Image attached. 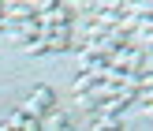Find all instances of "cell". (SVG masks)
Instances as JSON below:
<instances>
[{"instance_id": "7", "label": "cell", "mask_w": 153, "mask_h": 131, "mask_svg": "<svg viewBox=\"0 0 153 131\" xmlns=\"http://www.w3.org/2000/svg\"><path fill=\"white\" fill-rule=\"evenodd\" d=\"M75 105H79V109H86V112H97V105H101V101H97V94L90 90V94H79V97H75Z\"/></svg>"}, {"instance_id": "11", "label": "cell", "mask_w": 153, "mask_h": 131, "mask_svg": "<svg viewBox=\"0 0 153 131\" xmlns=\"http://www.w3.org/2000/svg\"><path fill=\"white\" fill-rule=\"evenodd\" d=\"M4 26H7V22H4V15H0V34H4Z\"/></svg>"}, {"instance_id": "8", "label": "cell", "mask_w": 153, "mask_h": 131, "mask_svg": "<svg viewBox=\"0 0 153 131\" xmlns=\"http://www.w3.org/2000/svg\"><path fill=\"white\" fill-rule=\"evenodd\" d=\"M134 101L142 105V112H149V105H153V86H138V94H134Z\"/></svg>"}, {"instance_id": "9", "label": "cell", "mask_w": 153, "mask_h": 131, "mask_svg": "<svg viewBox=\"0 0 153 131\" xmlns=\"http://www.w3.org/2000/svg\"><path fill=\"white\" fill-rule=\"evenodd\" d=\"M22 120H26V112H22V109H15L11 116L4 120V127H7V131H19V127H22Z\"/></svg>"}, {"instance_id": "3", "label": "cell", "mask_w": 153, "mask_h": 131, "mask_svg": "<svg viewBox=\"0 0 153 131\" xmlns=\"http://www.w3.org/2000/svg\"><path fill=\"white\" fill-rule=\"evenodd\" d=\"M4 37L11 45H22V49H26L30 41H37V37H41V22L37 19H26V22H7L4 26Z\"/></svg>"}, {"instance_id": "2", "label": "cell", "mask_w": 153, "mask_h": 131, "mask_svg": "<svg viewBox=\"0 0 153 131\" xmlns=\"http://www.w3.org/2000/svg\"><path fill=\"white\" fill-rule=\"evenodd\" d=\"M79 19V7L75 4H67V0H56L52 4V11L49 15H41V30H71V22Z\"/></svg>"}, {"instance_id": "4", "label": "cell", "mask_w": 153, "mask_h": 131, "mask_svg": "<svg viewBox=\"0 0 153 131\" xmlns=\"http://www.w3.org/2000/svg\"><path fill=\"white\" fill-rule=\"evenodd\" d=\"M64 127H71V120H67V112H60V109L45 112V120H41V131H64Z\"/></svg>"}, {"instance_id": "13", "label": "cell", "mask_w": 153, "mask_h": 131, "mask_svg": "<svg viewBox=\"0 0 153 131\" xmlns=\"http://www.w3.org/2000/svg\"><path fill=\"white\" fill-rule=\"evenodd\" d=\"M64 131H75V127H64Z\"/></svg>"}, {"instance_id": "6", "label": "cell", "mask_w": 153, "mask_h": 131, "mask_svg": "<svg viewBox=\"0 0 153 131\" xmlns=\"http://www.w3.org/2000/svg\"><path fill=\"white\" fill-rule=\"evenodd\" d=\"M90 131H123V124H120V116H105V112H97V120L90 124Z\"/></svg>"}, {"instance_id": "12", "label": "cell", "mask_w": 153, "mask_h": 131, "mask_svg": "<svg viewBox=\"0 0 153 131\" xmlns=\"http://www.w3.org/2000/svg\"><path fill=\"white\" fill-rule=\"evenodd\" d=\"M0 131H7V127H4V124H0Z\"/></svg>"}, {"instance_id": "5", "label": "cell", "mask_w": 153, "mask_h": 131, "mask_svg": "<svg viewBox=\"0 0 153 131\" xmlns=\"http://www.w3.org/2000/svg\"><path fill=\"white\" fill-rule=\"evenodd\" d=\"M94 86H97V75H94V71H79V79L71 82V94H75V97H79V94H90Z\"/></svg>"}, {"instance_id": "1", "label": "cell", "mask_w": 153, "mask_h": 131, "mask_svg": "<svg viewBox=\"0 0 153 131\" xmlns=\"http://www.w3.org/2000/svg\"><path fill=\"white\" fill-rule=\"evenodd\" d=\"M19 109L26 112V116L41 120L45 112H52V109H56V94H52L49 86H34V90H30V94H26V101L19 105Z\"/></svg>"}, {"instance_id": "10", "label": "cell", "mask_w": 153, "mask_h": 131, "mask_svg": "<svg viewBox=\"0 0 153 131\" xmlns=\"http://www.w3.org/2000/svg\"><path fill=\"white\" fill-rule=\"evenodd\" d=\"M19 131H41V120H34V116H26V120H22V127Z\"/></svg>"}]
</instances>
